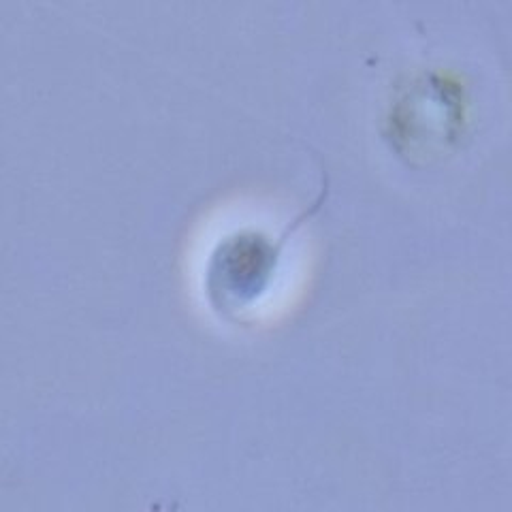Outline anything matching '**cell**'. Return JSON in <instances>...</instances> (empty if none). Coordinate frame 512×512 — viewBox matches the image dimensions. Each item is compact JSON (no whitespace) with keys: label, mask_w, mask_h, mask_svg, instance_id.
Instances as JSON below:
<instances>
[{"label":"cell","mask_w":512,"mask_h":512,"mask_svg":"<svg viewBox=\"0 0 512 512\" xmlns=\"http://www.w3.org/2000/svg\"><path fill=\"white\" fill-rule=\"evenodd\" d=\"M463 131V96L438 73H419L399 90L387 118L391 146L408 160H429L455 146Z\"/></svg>","instance_id":"1"},{"label":"cell","mask_w":512,"mask_h":512,"mask_svg":"<svg viewBox=\"0 0 512 512\" xmlns=\"http://www.w3.org/2000/svg\"><path fill=\"white\" fill-rule=\"evenodd\" d=\"M325 192L303 212L291 227H286L278 239H271L261 231H239L216 246L210 267H207V295L214 308L222 314L248 308L254 299L263 295L274 276L278 256L299 224L310 218L323 203Z\"/></svg>","instance_id":"2"}]
</instances>
